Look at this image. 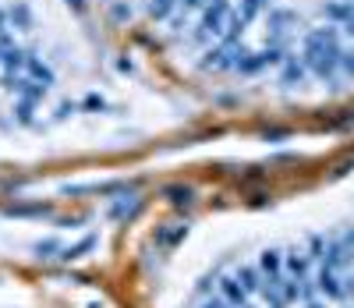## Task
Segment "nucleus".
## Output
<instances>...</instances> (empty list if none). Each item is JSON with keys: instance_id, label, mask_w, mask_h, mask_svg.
<instances>
[{"instance_id": "obj_13", "label": "nucleus", "mask_w": 354, "mask_h": 308, "mask_svg": "<svg viewBox=\"0 0 354 308\" xmlns=\"http://www.w3.org/2000/svg\"><path fill=\"white\" fill-rule=\"evenodd\" d=\"M11 217H32V212H46V206H11Z\"/></svg>"}, {"instance_id": "obj_18", "label": "nucleus", "mask_w": 354, "mask_h": 308, "mask_svg": "<svg viewBox=\"0 0 354 308\" xmlns=\"http://www.w3.org/2000/svg\"><path fill=\"white\" fill-rule=\"evenodd\" d=\"M305 308H322V305H315V301H308V305H305Z\"/></svg>"}, {"instance_id": "obj_11", "label": "nucleus", "mask_w": 354, "mask_h": 308, "mask_svg": "<svg viewBox=\"0 0 354 308\" xmlns=\"http://www.w3.org/2000/svg\"><path fill=\"white\" fill-rule=\"evenodd\" d=\"M301 78H305V68H301V64H294V60H290V64L283 68V82H287V85H294V82H301Z\"/></svg>"}, {"instance_id": "obj_17", "label": "nucleus", "mask_w": 354, "mask_h": 308, "mask_svg": "<svg viewBox=\"0 0 354 308\" xmlns=\"http://www.w3.org/2000/svg\"><path fill=\"white\" fill-rule=\"evenodd\" d=\"M347 33H351V36H354V18H351V21H347Z\"/></svg>"}, {"instance_id": "obj_19", "label": "nucleus", "mask_w": 354, "mask_h": 308, "mask_svg": "<svg viewBox=\"0 0 354 308\" xmlns=\"http://www.w3.org/2000/svg\"><path fill=\"white\" fill-rule=\"evenodd\" d=\"M68 4H75V8H82V0H68Z\"/></svg>"}, {"instance_id": "obj_4", "label": "nucleus", "mask_w": 354, "mask_h": 308, "mask_svg": "<svg viewBox=\"0 0 354 308\" xmlns=\"http://www.w3.org/2000/svg\"><path fill=\"white\" fill-rule=\"evenodd\" d=\"M163 199H167L170 206H192V202H195V192L185 188V184H174V188H163Z\"/></svg>"}, {"instance_id": "obj_16", "label": "nucleus", "mask_w": 354, "mask_h": 308, "mask_svg": "<svg viewBox=\"0 0 354 308\" xmlns=\"http://www.w3.org/2000/svg\"><path fill=\"white\" fill-rule=\"evenodd\" d=\"M198 308H230V305H227L223 298H213V301H202Z\"/></svg>"}, {"instance_id": "obj_7", "label": "nucleus", "mask_w": 354, "mask_h": 308, "mask_svg": "<svg viewBox=\"0 0 354 308\" xmlns=\"http://www.w3.org/2000/svg\"><path fill=\"white\" fill-rule=\"evenodd\" d=\"M135 209H138V199H124V202L110 206V217H113V220H124V217H131Z\"/></svg>"}, {"instance_id": "obj_5", "label": "nucleus", "mask_w": 354, "mask_h": 308, "mask_svg": "<svg viewBox=\"0 0 354 308\" xmlns=\"http://www.w3.org/2000/svg\"><path fill=\"white\" fill-rule=\"evenodd\" d=\"M319 287H322V294H330V298H340V294H344V287L337 284V276H333V269H330V266L319 273Z\"/></svg>"}, {"instance_id": "obj_2", "label": "nucleus", "mask_w": 354, "mask_h": 308, "mask_svg": "<svg viewBox=\"0 0 354 308\" xmlns=\"http://www.w3.org/2000/svg\"><path fill=\"white\" fill-rule=\"evenodd\" d=\"M96 244H100L96 234H85L78 244H68V248H61V255H57V259H61V262H78V259H85L88 252H93Z\"/></svg>"}, {"instance_id": "obj_9", "label": "nucleus", "mask_w": 354, "mask_h": 308, "mask_svg": "<svg viewBox=\"0 0 354 308\" xmlns=\"http://www.w3.org/2000/svg\"><path fill=\"white\" fill-rule=\"evenodd\" d=\"M262 8H266V0H245V4H241V15H238V18H241V21H248V18H255V15H259Z\"/></svg>"}, {"instance_id": "obj_15", "label": "nucleus", "mask_w": 354, "mask_h": 308, "mask_svg": "<svg viewBox=\"0 0 354 308\" xmlns=\"http://www.w3.org/2000/svg\"><path fill=\"white\" fill-rule=\"evenodd\" d=\"M11 21H18L21 28H28V11L18 4V8H11Z\"/></svg>"}, {"instance_id": "obj_14", "label": "nucleus", "mask_w": 354, "mask_h": 308, "mask_svg": "<svg viewBox=\"0 0 354 308\" xmlns=\"http://www.w3.org/2000/svg\"><path fill=\"white\" fill-rule=\"evenodd\" d=\"M287 266H290V273H298V276H305V269H308V262H305V259H301L298 252H290Z\"/></svg>"}, {"instance_id": "obj_10", "label": "nucleus", "mask_w": 354, "mask_h": 308, "mask_svg": "<svg viewBox=\"0 0 354 308\" xmlns=\"http://www.w3.org/2000/svg\"><path fill=\"white\" fill-rule=\"evenodd\" d=\"M170 8H174V0H149V15L153 18H167Z\"/></svg>"}, {"instance_id": "obj_6", "label": "nucleus", "mask_w": 354, "mask_h": 308, "mask_svg": "<svg viewBox=\"0 0 354 308\" xmlns=\"http://www.w3.org/2000/svg\"><path fill=\"white\" fill-rule=\"evenodd\" d=\"M32 252H36V259H39V262H46V259H57V255H61V244H57L53 237H46V241H39V244H36Z\"/></svg>"}, {"instance_id": "obj_12", "label": "nucleus", "mask_w": 354, "mask_h": 308, "mask_svg": "<svg viewBox=\"0 0 354 308\" xmlns=\"http://www.w3.org/2000/svg\"><path fill=\"white\" fill-rule=\"evenodd\" d=\"M262 269L266 273H280V252H262Z\"/></svg>"}, {"instance_id": "obj_8", "label": "nucleus", "mask_w": 354, "mask_h": 308, "mask_svg": "<svg viewBox=\"0 0 354 308\" xmlns=\"http://www.w3.org/2000/svg\"><path fill=\"white\" fill-rule=\"evenodd\" d=\"M238 280H241V287L245 291H259V276H255V269H238Z\"/></svg>"}, {"instance_id": "obj_1", "label": "nucleus", "mask_w": 354, "mask_h": 308, "mask_svg": "<svg viewBox=\"0 0 354 308\" xmlns=\"http://www.w3.org/2000/svg\"><path fill=\"white\" fill-rule=\"evenodd\" d=\"M156 244L160 248H177L185 237H188V224H163V227H156Z\"/></svg>"}, {"instance_id": "obj_3", "label": "nucleus", "mask_w": 354, "mask_h": 308, "mask_svg": "<svg viewBox=\"0 0 354 308\" xmlns=\"http://www.w3.org/2000/svg\"><path fill=\"white\" fill-rule=\"evenodd\" d=\"M220 294H223V301L227 305H245V287H241V280H227V276H223V280H220Z\"/></svg>"}]
</instances>
